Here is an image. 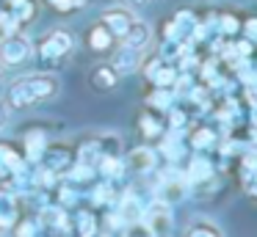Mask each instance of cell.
<instances>
[{
    "instance_id": "6da1fadb",
    "label": "cell",
    "mask_w": 257,
    "mask_h": 237,
    "mask_svg": "<svg viewBox=\"0 0 257 237\" xmlns=\"http://www.w3.org/2000/svg\"><path fill=\"white\" fill-rule=\"evenodd\" d=\"M61 91V80L58 75H50V72H39V75H25L20 80H14L6 91V108L9 110H28L34 105L45 102V99L58 97Z\"/></svg>"
},
{
    "instance_id": "7a4b0ae2",
    "label": "cell",
    "mask_w": 257,
    "mask_h": 237,
    "mask_svg": "<svg viewBox=\"0 0 257 237\" xmlns=\"http://www.w3.org/2000/svg\"><path fill=\"white\" fill-rule=\"evenodd\" d=\"M141 220L150 226L155 237H172L174 234V212H172V207L163 204V201H158V198H152V201L144 207Z\"/></svg>"
},
{
    "instance_id": "3957f363",
    "label": "cell",
    "mask_w": 257,
    "mask_h": 237,
    "mask_svg": "<svg viewBox=\"0 0 257 237\" xmlns=\"http://www.w3.org/2000/svg\"><path fill=\"white\" fill-rule=\"evenodd\" d=\"M72 47H75L72 33L56 28V31H47L45 36H42V42H39L36 50H39V55L45 61H58V58H64V55L72 53Z\"/></svg>"
},
{
    "instance_id": "277c9868",
    "label": "cell",
    "mask_w": 257,
    "mask_h": 237,
    "mask_svg": "<svg viewBox=\"0 0 257 237\" xmlns=\"http://www.w3.org/2000/svg\"><path fill=\"white\" fill-rule=\"evenodd\" d=\"M31 55H34V44L23 33H12V36L0 39V61H3V66H20Z\"/></svg>"
},
{
    "instance_id": "5b68a950",
    "label": "cell",
    "mask_w": 257,
    "mask_h": 237,
    "mask_svg": "<svg viewBox=\"0 0 257 237\" xmlns=\"http://www.w3.org/2000/svg\"><path fill=\"white\" fill-rule=\"evenodd\" d=\"M75 163V152L67 146V143H47L45 154H42L39 165H45V168L56 171L58 176L67 174V168Z\"/></svg>"
},
{
    "instance_id": "8992f818",
    "label": "cell",
    "mask_w": 257,
    "mask_h": 237,
    "mask_svg": "<svg viewBox=\"0 0 257 237\" xmlns=\"http://www.w3.org/2000/svg\"><path fill=\"white\" fill-rule=\"evenodd\" d=\"M158 160H161L158 149L133 146L124 157V165H127V171H136V174H152V171H158Z\"/></svg>"
},
{
    "instance_id": "52a82bcc",
    "label": "cell",
    "mask_w": 257,
    "mask_h": 237,
    "mask_svg": "<svg viewBox=\"0 0 257 237\" xmlns=\"http://www.w3.org/2000/svg\"><path fill=\"white\" fill-rule=\"evenodd\" d=\"M100 22H102V25H105L116 39H122L124 33H127V28L136 22V14H133V9H127V6H113V9H105V11H102Z\"/></svg>"
},
{
    "instance_id": "ba28073f",
    "label": "cell",
    "mask_w": 257,
    "mask_h": 237,
    "mask_svg": "<svg viewBox=\"0 0 257 237\" xmlns=\"http://www.w3.org/2000/svg\"><path fill=\"white\" fill-rule=\"evenodd\" d=\"M47 143H50L47 132L42 130V127H31V130L23 135V154H25V160L36 165L42 160V154H45Z\"/></svg>"
},
{
    "instance_id": "9c48e42d",
    "label": "cell",
    "mask_w": 257,
    "mask_h": 237,
    "mask_svg": "<svg viewBox=\"0 0 257 237\" xmlns=\"http://www.w3.org/2000/svg\"><path fill=\"white\" fill-rule=\"evenodd\" d=\"M25 163H28V160H25L23 149H17L9 141H0V179L6 182L9 176H12L14 171H20Z\"/></svg>"
},
{
    "instance_id": "30bf717a",
    "label": "cell",
    "mask_w": 257,
    "mask_h": 237,
    "mask_svg": "<svg viewBox=\"0 0 257 237\" xmlns=\"http://www.w3.org/2000/svg\"><path fill=\"white\" fill-rule=\"evenodd\" d=\"M20 215H23V204H20V198L3 185L0 187V229H12V226L20 220Z\"/></svg>"
},
{
    "instance_id": "8fae6325",
    "label": "cell",
    "mask_w": 257,
    "mask_h": 237,
    "mask_svg": "<svg viewBox=\"0 0 257 237\" xmlns=\"http://www.w3.org/2000/svg\"><path fill=\"white\" fill-rule=\"evenodd\" d=\"M111 66L119 75H130V72L141 69V53L133 47H127V44H119L111 53Z\"/></svg>"
},
{
    "instance_id": "7c38bea8",
    "label": "cell",
    "mask_w": 257,
    "mask_h": 237,
    "mask_svg": "<svg viewBox=\"0 0 257 237\" xmlns=\"http://www.w3.org/2000/svg\"><path fill=\"white\" fill-rule=\"evenodd\" d=\"M86 42H89L91 53H97V55H111L113 47H116V36H113V33L108 31L102 22H97V25L89 28V36H86Z\"/></svg>"
},
{
    "instance_id": "4fadbf2b",
    "label": "cell",
    "mask_w": 257,
    "mask_h": 237,
    "mask_svg": "<svg viewBox=\"0 0 257 237\" xmlns=\"http://www.w3.org/2000/svg\"><path fill=\"white\" fill-rule=\"evenodd\" d=\"M119 72L111 66V61L108 64H97L94 69L89 72V86L94 88V91H111V88L119 86Z\"/></svg>"
},
{
    "instance_id": "5bb4252c",
    "label": "cell",
    "mask_w": 257,
    "mask_h": 237,
    "mask_svg": "<svg viewBox=\"0 0 257 237\" xmlns=\"http://www.w3.org/2000/svg\"><path fill=\"white\" fill-rule=\"evenodd\" d=\"M150 42H152V28L147 25V22H141V20H136L133 25L127 28V33L122 36V44L139 50V53H144V50L150 47Z\"/></svg>"
},
{
    "instance_id": "9a60e30c",
    "label": "cell",
    "mask_w": 257,
    "mask_h": 237,
    "mask_svg": "<svg viewBox=\"0 0 257 237\" xmlns=\"http://www.w3.org/2000/svg\"><path fill=\"white\" fill-rule=\"evenodd\" d=\"M116 198H119V193H116V182H108V179H102V182H91V190H89V201L94 204V207H113L116 204Z\"/></svg>"
},
{
    "instance_id": "2e32d148",
    "label": "cell",
    "mask_w": 257,
    "mask_h": 237,
    "mask_svg": "<svg viewBox=\"0 0 257 237\" xmlns=\"http://www.w3.org/2000/svg\"><path fill=\"white\" fill-rule=\"evenodd\" d=\"M97 174L108 182H119L124 174H127V165H124L122 154H105V157L97 163Z\"/></svg>"
},
{
    "instance_id": "e0dca14e",
    "label": "cell",
    "mask_w": 257,
    "mask_h": 237,
    "mask_svg": "<svg viewBox=\"0 0 257 237\" xmlns=\"http://www.w3.org/2000/svg\"><path fill=\"white\" fill-rule=\"evenodd\" d=\"M72 231L78 237H94L97 231H100V226H97V212H91V209H75L72 212Z\"/></svg>"
},
{
    "instance_id": "ac0fdd59",
    "label": "cell",
    "mask_w": 257,
    "mask_h": 237,
    "mask_svg": "<svg viewBox=\"0 0 257 237\" xmlns=\"http://www.w3.org/2000/svg\"><path fill=\"white\" fill-rule=\"evenodd\" d=\"M158 154H163V157L169 160V163H180L183 160V154H185V143L180 141V132H169V135H163V141H161V146H158Z\"/></svg>"
},
{
    "instance_id": "d6986e66",
    "label": "cell",
    "mask_w": 257,
    "mask_h": 237,
    "mask_svg": "<svg viewBox=\"0 0 257 237\" xmlns=\"http://www.w3.org/2000/svg\"><path fill=\"white\" fill-rule=\"evenodd\" d=\"M213 176V165H210V160L207 157H194L188 163V168H185V182L188 185H199V182H207Z\"/></svg>"
},
{
    "instance_id": "ffe728a7",
    "label": "cell",
    "mask_w": 257,
    "mask_h": 237,
    "mask_svg": "<svg viewBox=\"0 0 257 237\" xmlns=\"http://www.w3.org/2000/svg\"><path fill=\"white\" fill-rule=\"evenodd\" d=\"M64 179H69L72 185H91V182L97 179V168L89 163H80V160H75L72 165L67 168V174H64Z\"/></svg>"
},
{
    "instance_id": "44dd1931",
    "label": "cell",
    "mask_w": 257,
    "mask_h": 237,
    "mask_svg": "<svg viewBox=\"0 0 257 237\" xmlns=\"http://www.w3.org/2000/svg\"><path fill=\"white\" fill-rule=\"evenodd\" d=\"M139 130H141V135L147 138V141H158V138H163V121L158 119L152 110H144V113L139 116Z\"/></svg>"
},
{
    "instance_id": "7402d4cb",
    "label": "cell",
    "mask_w": 257,
    "mask_h": 237,
    "mask_svg": "<svg viewBox=\"0 0 257 237\" xmlns=\"http://www.w3.org/2000/svg\"><path fill=\"white\" fill-rule=\"evenodd\" d=\"M53 190H56V204H61L64 209H75V207H78V201H80L78 185H72L69 179H64V182H58Z\"/></svg>"
},
{
    "instance_id": "603a6c76",
    "label": "cell",
    "mask_w": 257,
    "mask_h": 237,
    "mask_svg": "<svg viewBox=\"0 0 257 237\" xmlns=\"http://www.w3.org/2000/svg\"><path fill=\"white\" fill-rule=\"evenodd\" d=\"M177 102V94H174V88H152V94L147 97V105H150L152 110H169L172 105Z\"/></svg>"
},
{
    "instance_id": "cb8c5ba5",
    "label": "cell",
    "mask_w": 257,
    "mask_h": 237,
    "mask_svg": "<svg viewBox=\"0 0 257 237\" xmlns=\"http://www.w3.org/2000/svg\"><path fill=\"white\" fill-rule=\"evenodd\" d=\"M42 229H45V226L39 223L36 212H34V215H20V220L12 226V231H14L17 237H36Z\"/></svg>"
},
{
    "instance_id": "d4e9b609",
    "label": "cell",
    "mask_w": 257,
    "mask_h": 237,
    "mask_svg": "<svg viewBox=\"0 0 257 237\" xmlns=\"http://www.w3.org/2000/svg\"><path fill=\"white\" fill-rule=\"evenodd\" d=\"M177 77H180L177 69H174V66H169L166 61H163V64L152 72L150 80H152V86H158V88H172L174 83H177Z\"/></svg>"
},
{
    "instance_id": "484cf974",
    "label": "cell",
    "mask_w": 257,
    "mask_h": 237,
    "mask_svg": "<svg viewBox=\"0 0 257 237\" xmlns=\"http://www.w3.org/2000/svg\"><path fill=\"white\" fill-rule=\"evenodd\" d=\"M216 132L210 130V127H199V130H194V135H191V146L199 149V152H205V149H213L216 146Z\"/></svg>"
},
{
    "instance_id": "4316f807",
    "label": "cell",
    "mask_w": 257,
    "mask_h": 237,
    "mask_svg": "<svg viewBox=\"0 0 257 237\" xmlns=\"http://www.w3.org/2000/svg\"><path fill=\"white\" fill-rule=\"evenodd\" d=\"M185 237H221V229L210 220H194L185 231Z\"/></svg>"
},
{
    "instance_id": "83f0119b",
    "label": "cell",
    "mask_w": 257,
    "mask_h": 237,
    "mask_svg": "<svg viewBox=\"0 0 257 237\" xmlns=\"http://www.w3.org/2000/svg\"><path fill=\"white\" fill-rule=\"evenodd\" d=\"M12 14L17 17L20 25H23V22H28V20H34V17H36L34 0H20V3H14V6H12Z\"/></svg>"
},
{
    "instance_id": "f1b7e54d",
    "label": "cell",
    "mask_w": 257,
    "mask_h": 237,
    "mask_svg": "<svg viewBox=\"0 0 257 237\" xmlns=\"http://www.w3.org/2000/svg\"><path fill=\"white\" fill-rule=\"evenodd\" d=\"M122 237H155V234H152V229L144 220H136V223H127L122 229Z\"/></svg>"
},
{
    "instance_id": "f546056e",
    "label": "cell",
    "mask_w": 257,
    "mask_h": 237,
    "mask_svg": "<svg viewBox=\"0 0 257 237\" xmlns=\"http://www.w3.org/2000/svg\"><path fill=\"white\" fill-rule=\"evenodd\" d=\"M53 3V9H58V11H72V9H78L83 0H50Z\"/></svg>"
},
{
    "instance_id": "4dcf8cb0",
    "label": "cell",
    "mask_w": 257,
    "mask_h": 237,
    "mask_svg": "<svg viewBox=\"0 0 257 237\" xmlns=\"http://www.w3.org/2000/svg\"><path fill=\"white\" fill-rule=\"evenodd\" d=\"M221 28H224V33H235L238 31V22L232 17H221Z\"/></svg>"
},
{
    "instance_id": "1f68e13d",
    "label": "cell",
    "mask_w": 257,
    "mask_h": 237,
    "mask_svg": "<svg viewBox=\"0 0 257 237\" xmlns=\"http://www.w3.org/2000/svg\"><path fill=\"white\" fill-rule=\"evenodd\" d=\"M122 3L127 6V9H133V11H136V9H144V6H150L152 0H122Z\"/></svg>"
},
{
    "instance_id": "d6a6232c",
    "label": "cell",
    "mask_w": 257,
    "mask_h": 237,
    "mask_svg": "<svg viewBox=\"0 0 257 237\" xmlns=\"http://www.w3.org/2000/svg\"><path fill=\"white\" fill-rule=\"evenodd\" d=\"M246 36H249V39H257V20H249V22H246Z\"/></svg>"
},
{
    "instance_id": "836d02e7",
    "label": "cell",
    "mask_w": 257,
    "mask_h": 237,
    "mask_svg": "<svg viewBox=\"0 0 257 237\" xmlns=\"http://www.w3.org/2000/svg\"><path fill=\"white\" fill-rule=\"evenodd\" d=\"M246 187H249V193H254V196H257V168H251V179H249V185H246Z\"/></svg>"
},
{
    "instance_id": "e575fe53",
    "label": "cell",
    "mask_w": 257,
    "mask_h": 237,
    "mask_svg": "<svg viewBox=\"0 0 257 237\" xmlns=\"http://www.w3.org/2000/svg\"><path fill=\"white\" fill-rule=\"evenodd\" d=\"M6 119H9V108H6V102L0 99V127L6 124Z\"/></svg>"
},
{
    "instance_id": "d590c367",
    "label": "cell",
    "mask_w": 257,
    "mask_h": 237,
    "mask_svg": "<svg viewBox=\"0 0 257 237\" xmlns=\"http://www.w3.org/2000/svg\"><path fill=\"white\" fill-rule=\"evenodd\" d=\"M0 237H17L12 229H0Z\"/></svg>"
},
{
    "instance_id": "8d00e7d4",
    "label": "cell",
    "mask_w": 257,
    "mask_h": 237,
    "mask_svg": "<svg viewBox=\"0 0 257 237\" xmlns=\"http://www.w3.org/2000/svg\"><path fill=\"white\" fill-rule=\"evenodd\" d=\"M3 69H6V66H3V61H0V77H3Z\"/></svg>"
},
{
    "instance_id": "74e56055",
    "label": "cell",
    "mask_w": 257,
    "mask_h": 237,
    "mask_svg": "<svg viewBox=\"0 0 257 237\" xmlns=\"http://www.w3.org/2000/svg\"><path fill=\"white\" fill-rule=\"evenodd\" d=\"M14 3H20V0H9V6H14Z\"/></svg>"
},
{
    "instance_id": "f35d334b",
    "label": "cell",
    "mask_w": 257,
    "mask_h": 237,
    "mask_svg": "<svg viewBox=\"0 0 257 237\" xmlns=\"http://www.w3.org/2000/svg\"><path fill=\"white\" fill-rule=\"evenodd\" d=\"M94 237H97V234H94Z\"/></svg>"
}]
</instances>
